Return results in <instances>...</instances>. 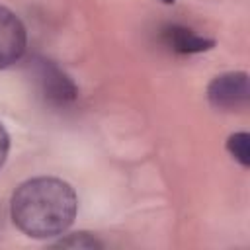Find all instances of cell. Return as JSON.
Returning <instances> with one entry per match:
<instances>
[{
    "instance_id": "1",
    "label": "cell",
    "mask_w": 250,
    "mask_h": 250,
    "mask_svg": "<svg viewBox=\"0 0 250 250\" xmlns=\"http://www.w3.org/2000/svg\"><path fill=\"white\" fill-rule=\"evenodd\" d=\"M78 197L61 178L39 176L20 184L10 201L14 225L29 238H53L74 221Z\"/></svg>"
},
{
    "instance_id": "2",
    "label": "cell",
    "mask_w": 250,
    "mask_h": 250,
    "mask_svg": "<svg viewBox=\"0 0 250 250\" xmlns=\"http://www.w3.org/2000/svg\"><path fill=\"white\" fill-rule=\"evenodd\" d=\"M33 74H35V80H37L41 96L51 105L64 107V105H70V104L76 102V98H78L76 84L53 61L35 59L33 61Z\"/></svg>"
},
{
    "instance_id": "3",
    "label": "cell",
    "mask_w": 250,
    "mask_h": 250,
    "mask_svg": "<svg viewBox=\"0 0 250 250\" xmlns=\"http://www.w3.org/2000/svg\"><path fill=\"white\" fill-rule=\"evenodd\" d=\"M248 74L225 72L213 78L207 86V100L217 109H238L248 104Z\"/></svg>"
},
{
    "instance_id": "4",
    "label": "cell",
    "mask_w": 250,
    "mask_h": 250,
    "mask_svg": "<svg viewBox=\"0 0 250 250\" xmlns=\"http://www.w3.org/2000/svg\"><path fill=\"white\" fill-rule=\"evenodd\" d=\"M25 45L27 35L21 20L6 6H0V68L18 62L25 53Z\"/></svg>"
},
{
    "instance_id": "5",
    "label": "cell",
    "mask_w": 250,
    "mask_h": 250,
    "mask_svg": "<svg viewBox=\"0 0 250 250\" xmlns=\"http://www.w3.org/2000/svg\"><path fill=\"white\" fill-rule=\"evenodd\" d=\"M162 39L164 43L180 53V55H193V53H203V51H209L215 41L213 39H207V37H201L197 33H193L191 29L184 27V25H168L164 31H162Z\"/></svg>"
},
{
    "instance_id": "6",
    "label": "cell",
    "mask_w": 250,
    "mask_h": 250,
    "mask_svg": "<svg viewBox=\"0 0 250 250\" xmlns=\"http://www.w3.org/2000/svg\"><path fill=\"white\" fill-rule=\"evenodd\" d=\"M227 150L232 154V158L240 166H244V168L250 166V137H248V133L230 135L227 141Z\"/></svg>"
},
{
    "instance_id": "7",
    "label": "cell",
    "mask_w": 250,
    "mask_h": 250,
    "mask_svg": "<svg viewBox=\"0 0 250 250\" xmlns=\"http://www.w3.org/2000/svg\"><path fill=\"white\" fill-rule=\"evenodd\" d=\"M55 248H84V250H96V248H104L102 240H98L94 234L90 232H72L61 240H57L53 244Z\"/></svg>"
},
{
    "instance_id": "8",
    "label": "cell",
    "mask_w": 250,
    "mask_h": 250,
    "mask_svg": "<svg viewBox=\"0 0 250 250\" xmlns=\"http://www.w3.org/2000/svg\"><path fill=\"white\" fill-rule=\"evenodd\" d=\"M8 150H10V137H8V131L4 129V125L0 123V168L4 166V162L8 158Z\"/></svg>"
},
{
    "instance_id": "9",
    "label": "cell",
    "mask_w": 250,
    "mask_h": 250,
    "mask_svg": "<svg viewBox=\"0 0 250 250\" xmlns=\"http://www.w3.org/2000/svg\"><path fill=\"white\" fill-rule=\"evenodd\" d=\"M164 4H174V0H162Z\"/></svg>"
}]
</instances>
